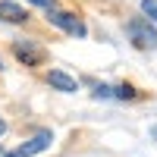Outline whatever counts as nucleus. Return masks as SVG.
<instances>
[{
	"instance_id": "423d86ee",
	"label": "nucleus",
	"mask_w": 157,
	"mask_h": 157,
	"mask_svg": "<svg viewBox=\"0 0 157 157\" xmlns=\"http://www.w3.org/2000/svg\"><path fill=\"white\" fill-rule=\"evenodd\" d=\"M16 57H19V60H25V63H38V50H35V47H29V44H25V47H22V44H16Z\"/></svg>"
},
{
	"instance_id": "f03ea898",
	"label": "nucleus",
	"mask_w": 157,
	"mask_h": 157,
	"mask_svg": "<svg viewBox=\"0 0 157 157\" xmlns=\"http://www.w3.org/2000/svg\"><path fill=\"white\" fill-rule=\"evenodd\" d=\"M50 22L60 25L63 32H69V35H78V38H85V25L78 16H72V13H60V10H50Z\"/></svg>"
},
{
	"instance_id": "6e6552de",
	"label": "nucleus",
	"mask_w": 157,
	"mask_h": 157,
	"mask_svg": "<svg viewBox=\"0 0 157 157\" xmlns=\"http://www.w3.org/2000/svg\"><path fill=\"white\" fill-rule=\"evenodd\" d=\"M29 3H35V6H44V10H54V6H57V0H29Z\"/></svg>"
},
{
	"instance_id": "1a4fd4ad",
	"label": "nucleus",
	"mask_w": 157,
	"mask_h": 157,
	"mask_svg": "<svg viewBox=\"0 0 157 157\" xmlns=\"http://www.w3.org/2000/svg\"><path fill=\"white\" fill-rule=\"evenodd\" d=\"M116 98H132V88H129V85H120V88H116Z\"/></svg>"
},
{
	"instance_id": "7ed1b4c3",
	"label": "nucleus",
	"mask_w": 157,
	"mask_h": 157,
	"mask_svg": "<svg viewBox=\"0 0 157 157\" xmlns=\"http://www.w3.org/2000/svg\"><path fill=\"white\" fill-rule=\"evenodd\" d=\"M50 141H54V135H50V132H38L32 141H25V145L16 151L19 157H32V154H41V151H47L50 148Z\"/></svg>"
},
{
	"instance_id": "20e7f679",
	"label": "nucleus",
	"mask_w": 157,
	"mask_h": 157,
	"mask_svg": "<svg viewBox=\"0 0 157 157\" xmlns=\"http://www.w3.org/2000/svg\"><path fill=\"white\" fill-rule=\"evenodd\" d=\"M0 19H6V22H25V19H29V13H25L19 3L0 0Z\"/></svg>"
},
{
	"instance_id": "f257e3e1",
	"label": "nucleus",
	"mask_w": 157,
	"mask_h": 157,
	"mask_svg": "<svg viewBox=\"0 0 157 157\" xmlns=\"http://www.w3.org/2000/svg\"><path fill=\"white\" fill-rule=\"evenodd\" d=\"M129 38H132V44L141 47V50H154L157 47V32L151 29L148 19H132L129 22Z\"/></svg>"
},
{
	"instance_id": "9b49d317",
	"label": "nucleus",
	"mask_w": 157,
	"mask_h": 157,
	"mask_svg": "<svg viewBox=\"0 0 157 157\" xmlns=\"http://www.w3.org/2000/svg\"><path fill=\"white\" fill-rule=\"evenodd\" d=\"M0 157H19V154H6V151H0Z\"/></svg>"
},
{
	"instance_id": "9d476101",
	"label": "nucleus",
	"mask_w": 157,
	"mask_h": 157,
	"mask_svg": "<svg viewBox=\"0 0 157 157\" xmlns=\"http://www.w3.org/2000/svg\"><path fill=\"white\" fill-rule=\"evenodd\" d=\"M3 132H6V123H3V120H0V135H3Z\"/></svg>"
},
{
	"instance_id": "39448f33",
	"label": "nucleus",
	"mask_w": 157,
	"mask_h": 157,
	"mask_svg": "<svg viewBox=\"0 0 157 157\" xmlns=\"http://www.w3.org/2000/svg\"><path fill=\"white\" fill-rule=\"evenodd\" d=\"M47 82L54 85V88H60V91H75V88H78V85H75V78L66 75V72H60V69L50 72V75H47Z\"/></svg>"
},
{
	"instance_id": "0eeeda50",
	"label": "nucleus",
	"mask_w": 157,
	"mask_h": 157,
	"mask_svg": "<svg viewBox=\"0 0 157 157\" xmlns=\"http://www.w3.org/2000/svg\"><path fill=\"white\" fill-rule=\"evenodd\" d=\"M141 10H145L148 22H157V0H141Z\"/></svg>"
}]
</instances>
